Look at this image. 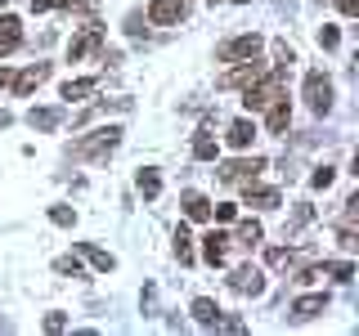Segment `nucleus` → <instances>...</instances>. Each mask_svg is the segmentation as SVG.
<instances>
[{
  "label": "nucleus",
  "mask_w": 359,
  "mask_h": 336,
  "mask_svg": "<svg viewBox=\"0 0 359 336\" xmlns=\"http://www.w3.org/2000/svg\"><path fill=\"white\" fill-rule=\"evenodd\" d=\"M283 94H287V67H278V63H274V72L256 76V81L247 85L243 104H247V112H261V108H269L274 99H283Z\"/></svg>",
  "instance_id": "1"
},
{
  "label": "nucleus",
  "mask_w": 359,
  "mask_h": 336,
  "mask_svg": "<svg viewBox=\"0 0 359 336\" xmlns=\"http://www.w3.org/2000/svg\"><path fill=\"white\" fill-rule=\"evenodd\" d=\"M121 126H104V130H95L90 139H76V144H67V153L72 157H86V162H104V157L121 144Z\"/></svg>",
  "instance_id": "2"
},
{
  "label": "nucleus",
  "mask_w": 359,
  "mask_h": 336,
  "mask_svg": "<svg viewBox=\"0 0 359 336\" xmlns=\"http://www.w3.org/2000/svg\"><path fill=\"white\" fill-rule=\"evenodd\" d=\"M261 36H256V31H247V36H233V41H224L220 50H216V59L220 63H243V59H256V54H261Z\"/></svg>",
  "instance_id": "3"
},
{
  "label": "nucleus",
  "mask_w": 359,
  "mask_h": 336,
  "mask_svg": "<svg viewBox=\"0 0 359 336\" xmlns=\"http://www.w3.org/2000/svg\"><path fill=\"white\" fill-rule=\"evenodd\" d=\"M306 104L314 117H323V112H332V81L323 72H310L306 76Z\"/></svg>",
  "instance_id": "4"
},
{
  "label": "nucleus",
  "mask_w": 359,
  "mask_h": 336,
  "mask_svg": "<svg viewBox=\"0 0 359 336\" xmlns=\"http://www.w3.org/2000/svg\"><path fill=\"white\" fill-rule=\"evenodd\" d=\"M229 291H238V296H261V291H265V274L256 265H238L229 274Z\"/></svg>",
  "instance_id": "5"
},
{
  "label": "nucleus",
  "mask_w": 359,
  "mask_h": 336,
  "mask_svg": "<svg viewBox=\"0 0 359 336\" xmlns=\"http://www.w3.org/2000/svg\"><path fill=\"white\" fill-rule=\"evenodd\" d=\"M261 171H265V157H243V162L220 166V179H224V184H252Z\"/></svg>",
  "instance_id": "6"
},
{
  "label": "nucleus",
  "mask_w": 359,
  "mask_h": 336,
  "mask_svg": "<svg viewBox=\"0 0 359 336\" xmlns=\"http://www.w3.org/2000/svg\"><path fill=\"white\" fill-rule=\"evenodd\" d=\"M99 45H104V27H95V22H90L81 36H72V41H67V59H72V63H81L90 50H99Z\"/></svg>",
  "instance_id": "7"
},
{
  "label": "nucleus",
  "mask_w": 359,
  "mask_h": 336,
  "mask_svg": "<svg viewBox=\"0 0 359 336\" xmlns=\"http://www.w3.org/2000/svg\"><path fill=\"white\" fill-rule=\"evenodd\" d=\"M332 305V296L328 291H314V296H301L297 305H292V323H310V318H319L323 309Z\"/></svg>",
  "instance_id": "8"
},
{
  "label": "nucleus",
  "mask_w": 359,
  "mask_h": 336,
  "mask_svg": "<svg viewBox=\"0 0 359 336\" xmlns=\"http://www.w3.org/2000/svg\"><path fill=\"white\" fill-rule=\"evenodd\" d=\"M180 18H184V0H153L149 5V22H157V27H175Z\"/></svg>",
  "instance_id": "9"
},
{
  "label": "nucleus",
  "mask_w": 359,
  "mask_h": 336,
  "mask_svg": "<svg viewBox=\"0 0 359 336\" xmlns=\"http://www.w3.org/2000/svg\"><path fill=\"white\" fill-rule=\"evenodd\" d=\"M256 76H265V63L243 59V67H233V72H224V76H220V85H224V90H238V85H252Z\"/></svg>",
  "instance_id": "10"
},
{
  "label": "nucleus",
  "mask_w": 359,
  "mask_h": 336,
  "mask_svg": "<svg viewBox=\"0 0 359 336\" xmlns=\"http://www.w3.org/2000/svg\"><path fill=\"white\" fill-rule=\"evenodd\" d=\"M278 202H283V193H278V188H261L256 179L247 184V206H256V211H274Z\"/></svg>",
  "instance_id": "11"
},
{
  "label": "nucleus",
  "mask_w": 359,
  "mask_h": 336,
  "mask_svg": "<svg viewBox=\"0 0 359 336\" xmlns=\"http://www.w3.org/2000/svg\"><path fill=\"white\" fill-rule=\"evenodd\" d=\"M63 117H67L63 108H32V112H27V126H32V130H59Z\"/></svg>",
  "instance_id": "12"
},
{
  "label": "nucleus",
  "mask_w": 359,
  "mask_h": 336,
  "mask_svg": "<svg viewBox=\"0 0 359 336\" xmlns=\"http://www.w3.org/2000/svg\"><path fill=\"white\" fill-rule=\"evenodd\" d=\"M18 45H22V22L14 14H5L0 18V54H14Z\"/></svg>",
  "instance_id": "13"
},
{
  "label": "nucleus",
  "mask_w": 359,
  "mask_h": 336,
  "mask_svg": "<svg viewBox=\"0 0 359 336\" xmlns=\"http://www.w3.org/2000/svg\"><path fill=\"white\" fill-rule=\"evenodd\" d=\"M45 76H50V63H36V67H27V72H18L14 76V94H32Z\"/></svg>",
  "instance_id": "14"
},
{
  "label": "nucleus",
  "mask_w": 359,
  "mask_h": 336,
  "mask_svg": "<svg viewBox=\"0 0 359 336\" xmlns=\"http://www.w3.org/2000/svg\"><path fill=\"white\" fill-rule=\"evenodd\" d=\"M265 126H269V134H283V130L292 126V108H287V94L269 104V117H265Z\"/></svg>",
  "instance_id": "15"
},
{
  "label": "nucleus",
  "mask_w": 359,
  "mask_h": 336,
  "mask_svg": "<svg viewBox=\"0 0 359 336\" xmlns=\"http://www.w3.org/2000/svg\"><path fill=\"white\" fill-rule=\"evenodd\" d=\"M224 139H229V148H252V139H256V121L238 117V121L229 126V134H224Z\"/></svg>",
  "instance_id": "16"
},
{
  "label": "nucleus",
  "mask_w": 359,
  "mask_h": 336,
  "mask_svg": "<svg viewBox=\"0 0 359 336\" xmlns=\"http://www.w3.org/2000/svg\"><path fill=\"white\" fill-rule=\"evenodd\" d=\"M224 251H229V238H224V233H207V238H202V260L207 265H224Z\"/></svg>",
  "instance_id": "17"
},
{
  "label": "nucleus",
  "mask_w": 359,
  "mask_h": 336,
  "mask_svg": "<svg viewBox=\"0 0 359 336\" xmlns=\"http://www.w3.org/2000/svg\"><path fill=\"white\" fill-rule=\"evenodd\" d=\"M135 188H140V193L149 197V202H157V193H162V175H157L153 166H144V171L135 175Z\"/></svg>",
  "instance_id": "18"
},
{
  "label": "nucleus",
  "mask_w": 359,
  "mask_h": 336,
  "mask_svg": "<svg viewBox=\"0 0 359 336\" xmlns=\"http://www.w3.org/2000/svg\"><path fill=\"white\" fill-rule=\"evenodd\" d=\"M76 251H81V255H86V260H90V265H95V269H99V274H112V269H117V260H112V255H108V251H99V246H95V242H81V246H76Z\"/></svg>",
  "instance_id": "19"
},
{
  "label": "nucleus",
  "mask_w": 359,
  "mask_h": 336,
  "mask_svg": "<svg viewBox=\"0 0 359 336\" xmlns=\"http://www.w3.org/2000/svg\"><path fill=\"white\" fill-rule=\"evenodd\" d=\"M261 238H265L261 224H256V220H243V224H238V233H233L229 242H238V246H247V251H252V246H261Z\"/></svg>",
  "instance_id": "20"
},
{
  "label": "nucleus",
  "mask_w": 359,
  "mask_h": 336,
  "mask_svg": "<svg viewBox=\"0 0 359 336\" xmlns=\"http://www.w3.org/2000/svg\"><path fill=\"white\" fill-rule=\"evenodd\" d=\"M194 318L202 323V328H216V318H220V305L211 296H198L194 300Z\"/></svg>",
  "instance_id": "21"
},
{
  "label": "nucleus",
  "mask_w": 359,
  "mask_h": 336,
  "mask_svg": "<svg viewBox=\"0 0 359 336\" xmlns=\"http://www.w3.org/2000/svg\"><path fill=\"white\" fill-rule=\"evenodd\" d=\"M184 216L189 220H211V202L202 193H184Z\"/></svg>",
  "instance_id": "22"
},
{
  "label": "nucleus",
  "mask_w": 359,
  "mask_h": 336,
  "mask_svg": "<svg viewBox=\"0 0 359 336\" xmlns=\"http://www.w3.org/2000/svg\"><path fill=\"white\" fill-rule=\"evenodd\" d=\"M99 90V76H86V81H67L63 85V99L72 104V99H86V94H95Z\"/></svg>",
  "instance_id": "23"
},
{
  "label": "nucleus",
  "mask_w": 359,
  "mask_h": 336,
  "mask_svg": "<svg viewBox=\"0 0 359 336\" xmlns=\"http://www.w3.org/2000/svg\"><path fill=\"white\" fill-rule=\"evenodd\" d=\"M216 139H211V130H198V139H194V157L198 162H216Z\"/></svg>",
  "instance_id": "24"
},
{
  "label": "nucleus",
  "mask_w": 359,
  "mask_h": 336,
  "mask_svg": "<svg viewBox=\"0 0 359 336\" xmlns=\"http://www.w3.org/2000/svg\"><path fill=\"white\" fill-rule=\"evenodd\" d=\"M265 260H269V265H274V269H287V265H297V260H301V255H297V251H292V246H269V251H265Z\"/></svg>",
  "instance_id": "25"
},
{
  "label": "nucleus",
  "mask_w": 359,
  "mask_h": 336,
  "mask_svg": "<svg viewBox=\"0 0 359 336\" xmlns=\"http://www.w3.org/2000/svg\"><path fill=\"white\" fill-rule=\"evenodd\" d=\"M323 274L337 278V283H351V278H355V265L351 260H328V265H323Z\"/></svg>",
  "instance_id": "26"
},
{
  "label": "nucleus",
  "mask_w": 359,
  "mask_h": 336,
  "mask_svg": "<svg viewBox=\"0 0 359 336\" xmlns=\"http://www.w3.org/2000/svg\"><path fill=\"white\" fill-rule=\"evenodd\" d=\"M175 260H180V265H194V238H189L184 229L175 233Z\"/></svg>",
  "instance_id": "27"
},
{
  "label": "nucleus",
  "mask_w": 359,
  "mask_h": 336,
  "mask_svg": "<svg viewBox=\"0 0 359 336\" xmlns=\"http://www.w3.org/2000/svg\"><path fill=\"white\" fill-rule=\"evenodd\" d=\"M314 220V206H310V202H301V206L297 211H292V220H287V229L292 233H297V229H306V224Z\"/></svg>",
  "instance_id": "28"
},
{
  "label": "nucleus",
  "mask_w": 359,
  "mask_h": 336,
  "mask_svg": "<svg viewBox=\"0 0 359 336\" xmlns=\"http://www.w3.org/2000/svg\"><path fill=\"white\" fill-rule=\"evenodd\" d=\"M319 45H323V50H337V45H341V31H337L332 22H323V27H319Z\"/></svg>",
  "instance_id": "29"
},
{
  "label": "nucleus",
  "mask_w": 359,
  "mask_h": 336,
  "mask_svg": "<svg viewBox=\"0 0 359 336\" xmlns=\"http://www.w3.org/2000/svg\"><path fill=\"white\" fill-rule=\"evenodd\" d=\"M50 220L63 224V229H72V224H76V211L72 206H50Z\"/></svg>",
  "instance_id": "30"
},
{
  "label": "nucleus",
  "mask_w": 359,
  "mask_h": 336,
  "mask_svg": "<svg viewBox=\"0 0 359 336\" xmlns=\"http://www.w3.org/2000/svg\"><path fill=\"white\" fill-rule=\"evenodd\" d=\"M54 269H59V274L81 278V260H76V255H59V260H54Z\"/></svg>",
  "instance_id": "31"
},
{
  "label": "nucleus",
  "mask_w": 359,
  "mask_h": 336,
  "mask_svg": "<svg viewBox=\"0 0 359 336\" xmlns=\"http://www.w3.org/2000/svg\"><path fill=\"white\" fill-rule=\"evenodd\" d=\"M332 179H337V171H332V166H319V171L310 175V184H314V188H332Z\"/></svg>",
  "instance_id": "32"
},
{
  "label": "nucleus",
  "mask_w": 359,
  "mask_h": 336,
  "mask_svg": "<svg viewBox=\"0 0 359 336\" xmlns=\"http://www.w3.org/2000/svg\"><path fill=\"white\" fill-rule=\"evenodd\" d=\"M211 216H216V220H233L238 206H233V202H220V206H211Z\"/></svg>",
  "instance_id": "33"
},
{
  "label": "nucleus",
  "mask_w": 359,
  "mask_h": 336,
  "mask_svg": "<svg viewBox=\"0 0 359 336\" xmlns=\"http://www.w3.org/2000/svg\"><path fill=\"white\" fill-rule=\"evenodd\" d=\"M216 328H220V332H243L247 323H243V318H224V314H220V318H216Z\"/></svg>",
  "instance_id": "34"
},
{
  "label": "nucleus",
  "mask_w": 359,
  "mask_h": 336,
  "mask_svg": "<svg viewBox=\"0 0 359 336\" xmlns=\"http://www.w3.org/2000/svg\"><path fill=\"white\" fill-rule=\"evenodd\" d=\"M63 328H67L63 314H50V318H45V332H63Z\"/></svg>",
  "instance_id": "35"
},
{
  "label": "nucleus",
  "mask_w": 359,
  "mask_h": 336,
  "mask_svg": "<svg viewBox=\"0 0 359 336\" xmlns=\"http://www.w3.org/2000/svg\"><path fill=\"white\" fill-rule=\"evenodd\" d=\"M126 31H130V36H140V31H144V18L130 14V18H126Z\"/></svg>",
  "instance_id": "36"
},
{
  "label": "nucleus",
  "mask_w": 359,
  "mask_h": 336,
  "mask_svg": "<svg viewBox=\"0 0 359 336\" xmlns=\"http://www.w3.org/2000/svg\"><path fill=\"white\" fill-rule=\"evenodd\" d=\"M337 5H341V14H346V18H355V14H359V0H337Z\"/></svg>",
  "instance_id": "37"
},
{
  "label": "nucleus",
  "mask_w": 359,
  "mask_h": 336,
  "mask_svg": "<svg viewBox=\"0 0 359 336\" xmlns=\"http://www.w3.org/2000/svg\"><path fill=\"white\" fill-rule=\"evenodd\" d=\"M0 85H9V72H5V67H0Z\"/></svg>",
  "instance_id": "38"
},
{
  "label": "nucleus",
  "mask_w": 359,
  "mask_h": 336,
  "mask_svg": "<svg viewBox=\"0 0 359 336\" xmlns=\"http://www.w3.org/2000/svg\"><path fill=\"white\" fill-rule=\"evenodd\" d=\"M233 5H247V0H233Z\"/></svg>",
  "instance_id": "39"
},
{
  "label": "nucleus",
  "mask_w": 359,
  "mask_h": 336,
  "mask_svg": "<svg viewBox=\"0 0 359 336\" xmlns=\"http://www.w3.org/2000/svg\"><path fill=\"white\" fill-rule=\"evenodd\" d=\"M0 5H9V0H0Z\"/></svg>",
  "instance_id": "40"
},
{
  "label": "nucleus",
  "mask_w": 359,
  "mask_h": 336,
  "mask_svg": "<svg viewBox=\"0 0 359 336\" xmlns=\"http://www.w3.org/2000/svg\"><path fill=\"white\" fill-rule=\"evenodd\" d=\"M211 5H220V0H211Z\"/></svg>",
  "instance_id": "41"
}]
</instances>
